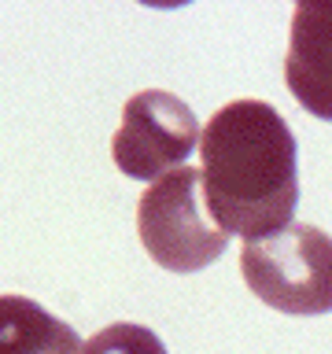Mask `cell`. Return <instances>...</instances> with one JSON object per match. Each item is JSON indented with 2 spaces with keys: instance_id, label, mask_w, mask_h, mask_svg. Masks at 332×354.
<instances>
[{
  "instance_id": "cell-1",
  "label": "cell",
  "mask_w": 332,
  "mask_h": 354,
  "mask_svg": "<svg viewBox=\"0 0 332 354\" xmlns=\"http://www.w3.org/2000/svg\"><path fill=\"white\" fill-rule=\"evenodd\" d=\"M207 214L221 232L262 240L292 225L299 199L295 137L266 100H232L199 133Z\"/></svg>"
},
{
  "instance_id": "cell-2",
  "label": "cell",
  "mask_w": 332,
  "mask_h": 354,
  "mask_svg": "<svg viewBox=\"0 0 332 354\" xmlns=\"http://www.w3.org/2000/svg\"><path fill=\"white\" fill-rule=\"evenodd\" d=\"M243 284L281 314L332 310V236L317 225H288L240 251Z\"/></svg>"
},
{
  "instance_id": "cell-3",
  "label": "cell",
  "mask_w": 332,
  "mask_h": 354,
  "mask_svg": "<svg viewBox=\"0 0 332 354\" xmlns=\"http://www.w3.org/2000/svg\"><path fill=\"white\" fill-rule=\"evenodd\" d=\"M199 170L177 166L144 188L137 203V236L155 266L170 273H196L229 248V232L199 207Z\"/></svg>"
},
{
  "instance_id": "cell-4",
  "label": "cell",
  "mask_w": 332,
  "mask_h": 354,
  "mask_svg": "<svg viewBox=\"0 0 332 354\" xmlns=\"http://www.w3.org/2000/svg\"><path fill=\"white\" fill-rule=\"evenodd\" d=\"M199 148V122L181 96L163 88H144L122 107V126L111 140L115 166L126 177L159 181L177 170L188 151Z\"/></svg>"
},
{
  "instance_id": "cell-5",
  "label": "cell",
  "mask_w": 332,
  "mask_h": 354,
  "mask_svg": "<svg viewBox=\"0 0 332 354\" xmlns=\"http://www.w3.org/2000/svg\"><path fill=\"white\" fill-rule=\"evenodd\" d=\"M284 85L314 118L332 122V4H299L292 11Z\"/></svg>"
},
{
  "instance_id": "cell-6",
  "label": "cell",
  "mask_w": 332,
  "mask_h": 354,
  "mask_svg": "<svg viewBox=\"0 0 332 354\" xmlns=\"http://www.w3.org/2000/svg\"><path fill=\"white\" fill-rule=\"evenodd\" d=\"M0 354H82V339L26 295H0Z\"/></svg>"
},
{
  "instance_id": "cell-7",
  "label": "cell",
  "mask_w": 332,
  "mask_h": 354,
  "mask_svg": "<svg viewBox=\"0 0 332 354\" xmlns=\"http://www.w3.org/2000/svg\"><path fill=\"white\" fill-rule=\"evenodd\" d=\"M82 354H166V347L151 328L122 321V325H107L93 339H85Z\"/></svg>"
}]
</instances>
